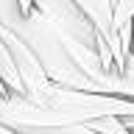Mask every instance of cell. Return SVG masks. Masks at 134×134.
<instances>
[{"mask_svg": "<svg viewBox=\"0 0 134 134\" xmlns=\"http://www.w3.org/2000/svg\"><path fill=\"white\" fill-rule=\"evenodd\" d=\"M100 117H134V100L120 95L73 90L50 81L36 98L0 92V123L11 129L28 126H78Z\"/></svg>", "mask_w": 134, "mask_h": 134, "instance_id": "1", "label": "cell"}, {"mask_svg": "<svg viewBox=\"0 0 134 134\" xmlns=\"http://www.w3.org/2000/svg\"><path fill=\"white\" fill-rule=\"evenodd\" d=\"M78 6L90 14V20L95 23L100 34V42H103V62H106L109 70L120 73L126 62V50L120 45V36H117V25H115V6L117 0H75Z\"/></svg>", "mask_w": 134, "mask_h": 134, "instance_id": "2", "label": "cell"}, {"mask_svg": "<svg viewBox=\"0 0 134 134\" xmlns=\"http://www.w3.org/2000/svg\"><path fill=\"white\" fill-rule=\"evenodd\" d=\"M0 81L6 92H20V73H17V64L11 59V50L3 39V34H0Z\"/></svg>", "mask_w": 134, "mask_h": 134, "instance_id": "3", "label": "cell"}, {"mask_svg": "<svg viewBox=\"0 0 134 134\" xmlns=\"http://www.w3.org/2000/svg\"><path fill=\"white\" fill-rule=\"evenodd\" d=\"M20 134H100L90 123L78 126H28V129H17Z\"/></svg>", "mask_w": 134, "mask_h": 134, "instance_id": "4", "label": "cell"}, {"mask_svg": "<svg viewBox=\"0 0 134 134\" xmlns=\"http://www.w3.org/2000/svg\"><path fill=\"white\" fill-rule=\"evenodd\" d=\"M90 126L100 134H131L123 117H100V120H92Z\"/></svg>", "mask_w": 134, "mask_h": 134, "instance_id": "5", "label": "cell"}, {"mask_svg": "<svg viewBox=\"0 0 134 134\" xmlns=\"http://www.w3.org/2000/svg\"><path fill=\"white\" fill-rule=\"evenodd\" d=\"M0 134H20V131L11 129V126H6V123H0Z\"/></svg>", "mask_w": 134, "mask_h": 134, "instance_id": "6", "label": "cell"}, {"mask_svg": "<svg viewBox=\"0 0 134 134\" xmlns=\"http://www.w3.org/2000/svg\"><path fill=\"white\" fill-rule=\"evenodd\" d=\"M20 6H23V11H25V14H28V11H31V8H34V0H20Z\"/></svg>", "mask_w": 134, "mask_h": 134, "instance_id": "7", "label": "cell"}, {"mask_svg": "<svg viewBox=\"0 0 134 134\" xmlns=\"http://www.w3.org/2000/svg\"><path fill=\"white\" fill-rule=\"evenodd\" d=\"M0 92H6V87H3V81H0Z\"/></svg>", "mask_w": 134, "mask_h": 134, "instance_id": "8", "label": "cell"}]
</instances>
